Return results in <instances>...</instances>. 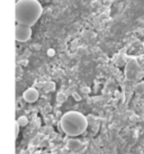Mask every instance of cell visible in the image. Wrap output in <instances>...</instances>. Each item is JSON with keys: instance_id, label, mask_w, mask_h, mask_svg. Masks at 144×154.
Listing matches in <instances>:
<instances>
[{"instance_id": "277c9868", "label": "cell", "mask_w": 144, "mask_h": 154, "mask_svg": "<svg viewBox=\"0 0 144 154\" xmlns=\"http://www.w3.org/2000/svg\"><path fill=\"white\" fill-rule=\"evenodd\" d=\"M38 98V91L36 89L30 88L24 92V99L28 103H34Z\"/></svg>"}, {"instance_id": "7a4b0ae2", "label": "cell", "mask_w": 144, "mask_h": 154, "mask_svg": "<svg viewBox=\"0 0 144 154\" xmlns=\"http://www.w3.org/2000/svg\"><path fill=\"white\" fill-rule=\"evenodd\" d=\"M88 122L82 114L78 111H69L61 118V128L70 136H78L87 129Z\"/></svg>"}, {"instance_id": "6da1fadb", "label": "cell", "mask_w": 144, "mask_h": 154, "mask_svg": "<svg viewBox=\"0 0 144 154\" xmlns=\"http://www.w3.org/2000/svg\"><path fill=\"white\" fill-rule=\"evenodd\" d=\"M43 7L38 0H17L15 5V20L19 25L33 26L38 22Z\"/></svg>"}, {"instance_id": "3957f363", "label": "cell", "mask_w": 144, "mask_h": 154, "mask_svg": "<svg viewBox=\"0 0 144 154\" xmlns=\"http://www.w3.org/2000/svg\"><path fill=\"white\" fill-rule=\"evenodd\" d=\"M32 37V27L17 24L15 27V38L19 43H25Z\"/></svg>"}]
</instances>
